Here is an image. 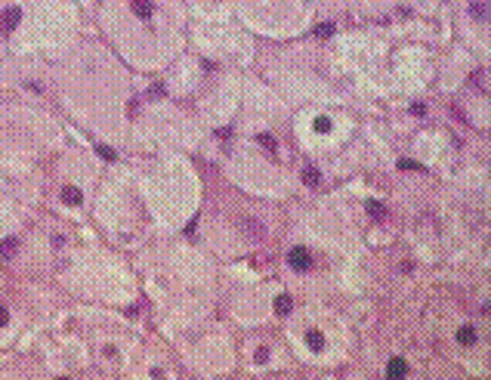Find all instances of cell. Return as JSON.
I'll return each instance as SVG.
<instances>
[{"mask_svg": "<svg viewBox=\"0 0 491 380\" xmlns=\"http://www.w3.org/2000/svg\"><path fill=\"white\" fill-rule=\"evenodd\" d=\"M287 263H290L297 272H306V269H312V253H309L306 247H294V250L287 253Z\"/></svg>", "mask_w": 491, "mask_h": 380, "instance_id": "6da1fadb", "label": "cell"}, {"mask_svg": "<svg viewBox=\"0 0 491 380\" xmlns=\"http://www.w3.org/2000/svg\"><path fill=\"white\" fill-rule=\"evenodd\" d=\"M19 22H22V9L19 6H9L6 13H3V19H0V28H3V34H9Z\"/></svg>", "mask_w": 491, "mask_h": 380, "instance_id": "7a4b0ae2", "label": "cell"}, {"mask_svg": "<svg viewBox=\"0 0 491 380\" xmlns=\"http://www.w3.org/2000/svg\"><path fill=\"white\" fill-rule=\"evenodd\" d=\"M241 232L247 235V238H253V241H260L266 235V226L260 220H241Z\"/></svg>", "mask_w": 491, "mask_h": 380, "instance_id": "3957f363", "label": "cell"}, {"mask_svg": "<svg viewBox=\"0 0 491 380\" xmlns=\"http://www.w3.org/2000/svg\"><path fill=\"white\" fill-rule=\"evenodd\" d=\"M19 253V241L16 238H3L0 241V260H13Z\"/></svg>", "mask_w": 491, "mask_h": 380, "instance_id": "277c9868", "label": "cell"}, {"mask_svg": "<svg viewBox=\"0 0 491 380\" xmlns=\"http://www.w3.org/2000/svg\"><path fill=\"white\" fill-rule=\"evenodd\" d=\"M62 201L71 204V207H77L80 201H84V195H80V189H74V186H65V189H62Z\"/></svg>", "mask_w": 491, "mask_h": 380, "instance_id": "5b68a950", "label": "cell"}, {"mask_svg": "<svg viewBox=\"0 0 491 380\" xmlns=\"http://www.w3.org/2000/svg\"><path fill=\"white\" fill-rule=\"evenodd\" d=\"M303 182H306V186H318V182H321V173H318V167H312V164H306V167H303Z\"/></svg>", "mask_w": 491, "mask_h": 380, "instance_id": "8992f818", "label": "cell"}, {"mask_svg": "<svg viewBox=\"0 0 491 380\" xmlns=\"http://www.w3.org/2000/svg\"><path fill=\"white\" fill-rule=\"evenodd\" d=\"M290 309H294V300H290L287 294H278V297H275V312H278V315H287Z\"/></svg>", "mask_w": 491, "mask_h": 380, "instance_id": "52a82bcc", "label": "cell"}, {"mask_svg": "<svg viewBox=\"0 0 491 380\" xmlns=\"http://www.w3.org/2000/svg\"><path fill=\"white\" fill-rule=\"evenodd\" d=\"M386 374H389V377H405V374H408L405 359H392V362L386 365Z\"/></svg>", "mask_w": 491, "mask_h": 380, "instance_id": "ba28073f", "label": "cell"}, {"mask_svg": "<svg viewBox=\"0 0 491 380\" xmlns=\"http://www.w3.org/2000/svg\"><path fill=\"white\" fill-rule=\"evenodd\" d=\"M457 343H460V346H473V343H476V331H473L470 325H463V328L457 331Z\"/></svg>", "mask_w": 491, "mask_h": 380, "instance_id": "9c48e42d", "label": "cell"}, {"mask_svg": "<svg viewBox=\"0 0 491 380\" xmlns=\"http://www.w3.org/2000/svg\"><path fill=\"white\" fill-rule=\"evenodd\" d=\"M133 13L139 19H151V0H133Z\"/></svg>", "mask_w": 491, "mask_h": 380, "instance_id": "30bf717a", "label": "cell"}, {"mask_svg": "<svg viewBox=\"0 0 491 380\" xmlns=\"http://www.w3.org/2000/svg\"><path fill=\"white\" fill-rule=\"evenodd\" d=\"M256 142H260L266 152H272V155L278 152V142H275V136H272V133H260V136H256Z\"/></svg>", "mask_w": 491, "mask_h": 380, "instance_id": "8fae6325", "label": "cell"}, {"mask_svg": "<svg viewBox=\"0 0 491 380\" xmlns=\"http://www.w3.org/2000/svg\"><path fill=\"white\" fill-rule=\"evenodd\" d=\"M306 343H309V349H312V352L324 349V337H321L318 331H309V334H306Z\"/></svg>", "mask_w": 491, "mask_h": 380, "instance_id": "7c38bea8", "label": "cell"}, {"mask_svg": "<svg viewBox=\"0 0 491 380\" xmlns=\"http://www.w3.org/2000/svg\"><path fill=\"white\" fill-rule=\"evenodd\" d=\"M470 16L488 19V3H485V0H473V3H470Z\"/></svg>", "mask_w": 491, "mask_h": 380, "instance_id": "4fadbf2b", "label": "cell"}, {"mask_svg": "<svg viewBox=\"0 0 491 380\" xmlns=\"http://www.w3.org/2000/svg\"><path fill=\"white\" fill-rule=\"evenodd\" d=\"M368 213H371V220H383V216H386V207H383L380 201H371L368 204Z\"/></svg>", "mask_w": 491, "mask_h": 380, "instance_id": "5bb4252c", "label": "cell"}, {"mask_svg": "<svg viewBox=\"0 0 491 380\" xmlns=\"http://www.w3.org/2000/svg\"><path fill=\"white\" fill-rule=\"evenodd\" d=\"M334 31H337V28H334V22H321V25L315 28V37H321V40H324V37H331Z\"/></svg>", "mask_w": 491, "mask_h": 380, "instance_id": "9a60e30c", "label": "cell"}, {"mask_svg": "<svg viewBox=\"0 0 491 380\" xmlns=\"http://www.w3.org/2000/svg\"><path fill=\"white\" fill-rule=\"evenodd\" d=\"M470 84L479 90V93H485V90H488V84H485V71H476V74L470 77Z\"/></svg>", "mask_w": 491, "mask_h": 380, "instance_id": "2e32d148", "label": "cell"}, {"mask_svg": "<svg viewBox=\"0 0 491 380\" xmlns=\"http://www.w3.org/2000/svg\"><path fill=\"white\" fill-rule=\"evenodd\" d=\"M164 96H167V87L164 84H151L148 87V99H164Z\"/></svg>", "mask_w": 491, "mask_h": 380, "instance_id": "e0dca14e", "label": "cell"}, {"mask_svg": "<svg viewBox=\"0 0 491 380\" xmlns=\"http://www.w3.org/2000/svg\"><path fill=\"white\" fill-rule=\"evenodd\" d=\"M96 155H99V158H105V161H114V158H118L111 145H96Z\"/></svg>", "mask_w": 491, "mask_h": 380, "instance_id": "ac0fdd59", "label": "cell"}, {"mask_svg": "<svg viewBox=\"0 0 491 380\" xmlns=\"http://www.w3.org/2000/svg\"><path fill=\"white\" fill-rule=\"evenodd\" d=\"M331 118H315V130H318V133H331Z\"/></svg>", "mask_w": 491, "mask_h": 380, "instance_id": "d6986e66", "label": "cell"}, {"mask_svg": "<svg viewBox=\"0 0 491 380\" xmlns=\"http://www.w3.org/2000/svg\"><path fill=\"white\" fill-rule=\"evenodd\" d=\"M256 362H260V365H266V362H269V349H266V346L256 349Z\"/></svg>", "mask_w": 491, "mask_h": 380, "instance_id": "ffe728a7", "label": "cell"}, {"mask_svg": "<svg viewBox=\"0 0 491 380\" xmlns=\"http://www.w3.org/2000/svg\"><path fill=\"white\" fill-rule=\"evenodd\" d=\"M6 321H9V309H6V306H0V328H3Z\"/></svg>", "mask_w": 491, "mask_h": 380, "instance_id": "44dd1931", "label": "cell"}, {"mask_svg": "<svg viewBox=\"0 0 491 380\" xmlns=\"http://www.w3.org/2000/svg\"><path fill=\"white\" fill-rule=\"evenodd\" d=\"M399 167H402V170H417L420 164H414V161H399Z\"/></svg>", "mask_w": 491, "mask_h": 380, "instance_id": "7402d4cb", "label": "cell"}, {"mask_svg": "<svg viewBox=\"0 0 491 380\" xmlns=\"http://www.w3.org/2000/svg\"><path fill=\"white\" fill-rule=\"evenodd\" d=\"M411 111L417 114V118H423V114H426V105H411Z\"/></svg>", "mask_w": 491, "mask_h": 380, "instance_id": "603a6c76", "label": "cell"}]
</instances>
